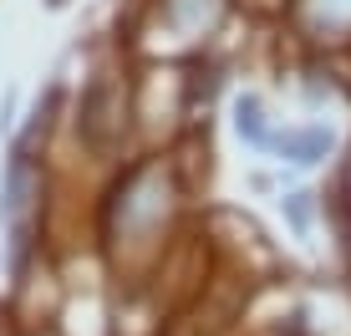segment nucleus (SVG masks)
Here are the masks:
<instances>
[{"label":"nucleus","instance_id":"f257e3e1","mask_svg":"<svg viewBox=\"0 0 351 336\" xmlns=\"http://www.w3.org/2000/svg\"><path fill=\"white\" fill-rule=\"evenodd\" d=\"M178 209H184V178H178L173 148H138L132 158H123L97 204L102 250L112 255V265H158L168 255Z\"/></svg>","mask_w":351,"mask_h":336},{"label":"nucleus","instance_id":"f03ea898","mask_svg":"<svg viewBox=\"0 0 351 336\" xmlns=\"http://www.w3.org/2000/svg\"><path fill=\"white\" fill-rule=\"evenodd\" d=\"M66 133L87 163L112 173L123 158L138 153V102H132V56L128 46L92 56L87 77L66 92Z\"/></svg>","mask_w":351,"mask_h":336},{"label":"nucleus","instance_id":"7ed1b4c3","mask_svg":"<svg viewBox=\"0 0 351 336\" xmlns=\"http://www.w3.org/2000/svg\"><path fill=\"white\" fill-rule=\"evenodd\" d=\"M234 5L239 0H138L123 46L138 62H204Z\"/></svg>","mask_w":351,"mask_h":336},{"label":"nucleus","instance_id":"20e7f679","mask_svg":"<svg viewBox=\"0 0 351 336\" xmlns=\"http://www.w3.org/2000/svg\"><path fill=\"white\" fill-rule=\"evenodd\" d=\"M280 16L306 51L326 56L331 46H351V0H285Z\"/></svg>","mask_w":351,"mask_h":336},{"label":"nucleus","instance_id":"39448f33","mask_svg":"<svg viewBox=\"0 0 351 336\" xmlns=\"http://www.w3.org/2000/svg\"><path fill=\"white\" fill-rule=\"evenodd\" d=\"M270 153H280L285 163H300V168H311V163H321L326 153H331V133H326L321 123H311V128H275V143H270Z\"/></svg>","mask_w":351,"mask_h":336},{"label":"nucleus","instance_id":"423d86ee","mask_svg":"<svg viewBox=\"0 0 351 336\" xmlns=\"http://www.w3.org/2000/svg\"><path fill=\"white\" fill-rule=\"evenodd\" d=\"M229 112H234V133L245 138L250 148L270 153V143H275V123H270V107H265L260 92H239Z\"/></svg>","mask_w":351,"mask_h":336},{"label":"nucleus","instance_id":"0eeeda50","mask_svg":"<svg viewBox=\"0 0 351 336\" xmlns=\"http://www.w3.org/2000/svg\"><path fill=\"white\" fill-rule=\"evenodd\" d=\"M46 5H51V10H66V5H71V0H46Z\"/></svg>","mask_w":351,"mask_h":336},{"label":"nucleus","instance_id":"6e6552de","mask_svg":"<svg viewBox=\"0 0 351 336\" xmlns=\"http://www.w3.org/2000/svg\"><path fill=\"white\" fill-rule=\"evenodd\" d=\"M346 189H351V158H346Z\"/></svg>","mask_w":351,"mask_h":336}]
</instances>
